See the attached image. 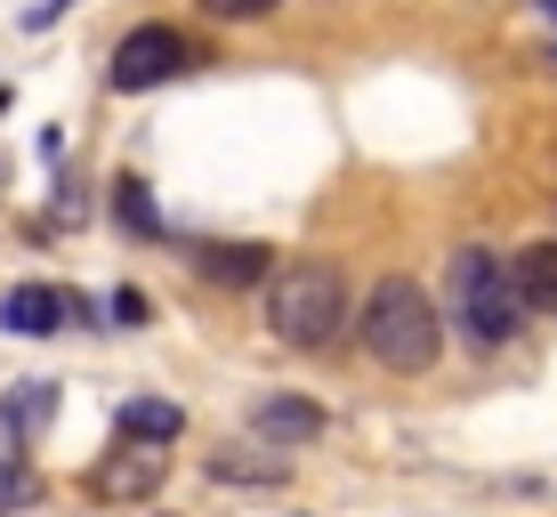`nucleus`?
<instances>
[{"label":"nucleus","instance_id":"f257e3e1","mask_svg":"<svg viewBox=\"0 0 557 517\" xmlns=\"http://www.w3.org/2000/svg\"><path fill=\"white\" fill-rule=\"evenodd\" d=\"M356 332H363V348L388 364V372H429L436 348H445L436 299L420 292L412 275H380V283H372V299H363V316H356Z\"/></svg>","mask_w":557,"mask_h":517},{"label":"nucleus","instance_id":"f03ea898","mask_svg":"<svg viewBox=\"0 0 557 517\" xmlns=\"http://www.w3.org/2000/svg\"><path fill=\"white\" fill-rule=\"evenodd\" d=\"M525 292H517V259H493V251H460L453 259V323L469 348H509L525 332Z\"/></svg>","mask_w":557,"mask_h":517},{"label":"nucleus","instance_id":"7ed1b4c3","mask_svg":"<svg viewBox=\"0 0 557 517\" xmlns=\"http://www.w3.org/2000/svg\"><path fill=\"white\" fill-rule=\"evenodd\" d=\"M348 323V283H339V267L323 259H292L267 275V332L292 340V348H323V340Z\"/></svg>","mask_w":557,"mask_h":517},{"label":"nucleus","instance_id":"20e7f679","mask_svg":"<svg viewBox=\"0 0 557 517\" xmlns=\"http://www.w3.org/2000/svg\"><path fill=\"white\" fill-rule=\"evenodd\" d=\"M178 65H186V41H178V33H170V25H138L122 49H113V89H122V98L162 89Z\"/></svg>","mask_w":557,"mask_h":517},{"label":"nucleus","instance_id":"39448f33","mask_svg":"<svg viewBox=\"0 0 557 517\" xmlns=\"http://www.w3.org/2000/svg\"><path fill=\"white\" fill-rule=\"evenodd\" d=\"M162 469H170L162 445L122 436V453H106V461L89 469V493H98V502H146V493H162Z\"/></svg>","mask_w":557,"mask_h":517},{"label":"nucleus","instance_id":"423d86ee","mask_svg":"<svg viewBox=\"0 0 557 517\" xmlns=\"http://www.w3.org/2000/svg\"><path fill=\"white\" fill-rule=\"evenodd\" d=\"M65 316H73V299H65V292H49V283H16V292L0 299V332H16V340H49V332H65Z\"/></svg>","mask_w":557,"mask_h":517},{"label":"nucleus","instance_id":"0eeeda50","mask_svg":"<svg viewBox=\"0 0 557 517\" xmlns=\"http://www.w3.org/2000/svg\"><path fill=\"white\" fill-rule=\"evenodd\" d=\"M251 436H259V445H275V453H299V445H315V436H323V413L307 405V396H267V405L251 413Z\"/></svg>","mask_w":557,"mask_h":517},{"label":"nucleus","instance_id":"6e6552de","mask_svg":"<svg viewBox=\"0 0 557 517\" xmlns=\"http://www.w3.org/2000/svg\"><path fill=\"white\" fill-rule=\"evenodd\" d=\"M0 420H9L16 445H25V436H41L49 420H57V380H16L9 405H0Z\"/></svg>","mask_w":557,"mask_h":517},{"label":"nucleus","instance_id":"1a4fd4ad","mask_svg":"<svg viewBox=\"0 0 557 517\" xmlns=\"http://www.w3.org/2000/svg\"><path fill=\"white\" fill-rule=\"evenodd\" d=\"M113 420H122V436H138V445H170V436L186 429V413L170 405V396H129Z\"/></svg>","mask_w":557,"mask_h":517},{"label":"nucleus","instance_id":"9d476101","mask_svg":"<svg viewBox=\"0 0 557 517\" xmlns=\"http://www.w3.org/2000/svg\"><path fill=\"white\" fill-rule=\"evenodd\" d=\"M517 292H525L533 316H557V243H533V251H517Z\"/></svg>","mask_w":557,"mask_h":517},{"label":"nucleus","instance_id":"9b49d317","mask_svg":"<svg viewBox=\"0 0 557 517\" xmlns=\"http://www.w3.org/2000/svg\"><path fill=\"white\" fill-rule=\"evenodd\" d=\"M195 267L210 283H259L267 275V251H259V243H202Z\"/></svg>","mask_w":557,"mask_h":517},{"label":"nucleus","instance_id":"f8f14e48","mask_svg":"<svg viewBox=\"0 0 557 517\" xmlns=\"http://www.w3.org/2000/svg\"><path fill=\"white\" fill-rule=\"evenodd\" d=\"M283 469H292V461H283L275 445H267V453H219V461H210V477H219V485H275Z\"/></svg>","mask_w":557,"mask_h":517},{"label":"nucleus","instance_id":"ddd939ff","mask_svg":"<svg viewBox=\"0 0 557 517\" xmlns=\"http://www.w3.org/2000/svg\"><path fill=\"white\" fill-rule=\"evenodd\" d=\"M33 493H41V477H33L25 461H0V517H9V509H25Z\"/></svg>","mask_w":557,"mask_h":517},{"label":"nucleus","instance_id":"4468645a","mask_svg":"<svg viewBox=\"0 0 557 517\" xmlns=\"http://www.w3.org/2000/svg\"><path fill=\"white\" fill-rule=\"evenodd\" d=\"M202 9H210V16H235V25H251V16H267L275 0H202Z\"/></svg>","mask_w":557,"mask_h":517},{"label":"nucleus","instance_id":"2eb2a0df","mask_svg":"<svg viewBox=\"0 0 557 517\" xmlns=\"http://www.w3.org/2000/svg\"><path fill=\"white\" fill-rule=\"evenodd\" d=\"M542 9H549V33H557V0H542Z\"/></svg>","mask_w":557,"mask_h":517},{"label":"nucleus","instance_id":"dca6fc26","mask_svg":"<svg viewBox=\"0 0 557 517\" xmlns=\"http://www.w3.org/2000/svg\"><path fill=\"white\" fill-rule=\"evenodd\" d=\"M0 113H9V89H0Z\"/></svg>","mask_w":557,"mask_h":517}]
</instances>
